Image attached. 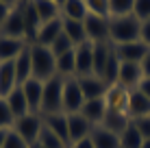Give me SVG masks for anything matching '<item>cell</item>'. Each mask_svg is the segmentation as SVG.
<instances>
[{
    "label": "cell",
    "mask_w": 150,
    "mask_h": 148,
    "mask_svg": "<svg viewBox=\"0 0 150 148\" xmlns=\"http://www.w3.org/2000/svg\"><path fill=\"white\" fill-rule=\"evenodd\" d=\"M57 74V57L46 46L33 44L30 46V76L46 83Z\"/></svg>",
    "instance_id": "6da1fadb"
},
{
    "label": "cell",
    "mask_w": 150,
    "mask_h": 148,
    "mask_svg": "<svg viewBox=\"0 0 150 148\" xmlns=\"http://www.w3.org/2000/svg\"><path fill=\"white\" fill-rule=\"evenodd\" d=\"M142 33V22L135 15H124V18H109V42L111 44H128L137 42Z\"/></svg>",
    "instance_id": "7a4b0ae2"
},
{
    "label": "cell",
    "mask_w": 150,
    "mask_h": 148,
    "mask_svg": "<svg viewBox=\"0 0 150 148\" xmlns=\"http://www.w3.org/2000/svg\"><path fill=\"white\" fill-rule=\"evenodd\" d=\"M41 113H61L63 111V76L54 74L44 83V94H41Z\"/></svg>",
    "instance_id": "3957f363"
},
{
    "label": "cell",
    "mask_w": 150,
    "mask_h": 148,
    "mask_svg": "<svg viewBox=\"0 0 150 148\" xmlns=\"http://www.w3.org/2000/svg\"><path fill=\"white\" fill-rule=\"evenodd\" d=\"M83 105H85V96L81 91L79 79L65 76L63 79V113H79Z\"/></svg>",
    "instance_id": "277c9868"
},
{
    "label": "cell",
    "mask_w": 150,
    "mask_h": 148,
    "mask_svg": "<svg viewBox=\"0 0 150 148\" xmlns=\"http://www.w3.org/2000/svg\"><path fill=\"white\" fill-rule=\"evenodd\" d=\"M41 126H44V124H41V120L35 113H26V115H22V118L15 120L13 131L30 146V144H37L39 133H41Z\"/></svg>",
    "instance_id": "5b68a950"
},
{
    "label": "cell",
    "mask_w": 150,
    "mask_h": 148,
    "mask_svg": "<svg viewBox=\"0 0 150 148\" xmlns=\"http://www.w3.org/2000/svg\"><path fill=\"white\" fill-rule=\"evenodd\" d=\"M113 50H115L117 59L126 61V63H142V59L150 52V48L142 42V39L128 42V44H113Z\"/></svg>",
    "instance_id": "8992f818"
},
{
    "label": "cell",
    "mask_w": 150,
    "mask_h": 148,
    "mask_svg": "<svg viewBox=\"0 0 150 148\" xmlns=\"http://www.w3.org/2000/svg\"><path fill=\"white\" fill-rule=\"evenodd\" d=\"M85 26V35L89 42H109V20L107 18H98V15H87L83 20Z\"/></svg>",
    "instance_id": "52a82bcc"
},
{
    "label": "cell",
    "mask_w": 150,
    "mask_h": 148,
    "mask_svg": "<svg viewBox=\"0 0 150 148\" xmlns=\"http://www.w3.org/2000/svg\"><path fill=\"white\" fill-rule=\"evenodd\" d=\"M22 4L24 2H20L15 9H11L9 18L0 26L2 37H11V39H22L24 37V9H22Z\"/></svg>",
    "instance_id": "ba28073f"
},
{
    "label": "cell",
    "mask_w": 150,
    "mask_h": 148,
    "mask_svg": "<svg viewBox=\"0 0 150 148\" xmlns=\"http://www.w3.org/2000/svg\"><path fill=\"white\" fill-rule=\"evenodd\" d=\"M81 85V91L85 96V100H94V98H105L107 91H109V85L96 74H87V76H76Z\"/></svg>",
    "instance_id": "9c48e42d"
},
{
    "label": "cell",
    "mask_w": 150,
    "mask_h": 148,
    "mask_svg": "<svg viewBox=\"0 0 150 148\" xmlns=\"http://www.w3.org/2000/svg\"><path fill=\"white\" fill-rule=\"evenodd\" d=\"M74 52H76V76L94 74V44L87 39V42L76 46Z\"/></svg>",
    "instance_id": "30bf717a"
},
{
    "label": "cell",
    "mask_w": 150,
    "mask_h": 148,
    "mask_svg": "<svg viewBox=\"0 0 150 148\" xmlns=\"http://www.w3.org/2000/svg\"><path fill=\"white\" fill-rule=\"evenodd\" d=\"M144 79L142 68L139 63H126V61H120V72H117V85L124 89H137L139 81Z\"/></svg>",
    "instance_id": "8fae6325"
},
{
    "label": "cell",
    "mask_w": 150,
    "mask_h": 148,
    "mask_svg": "<svg viewBox=\"0 0 150 148\" xmlns=\"http://www.w3.org/2000/svg\"><path fill=\"white\" fill-rule=\"evenodd\" d=\"M126 115H128V118H133V120L150 115V98H146V96H144L139 89L128 91V100H126Z\"/></svg>",
    "instance_id": "7c38bea8"
},
{
    "label": "cell",
    "mask_w": 150,
    "mask_h": 148,
    "mask_svg": "<svg viewBox=\"0 0 150 148\" xmlns=\"http://www.w3.org/2000/svg\"><path fill=\"white\" fill-rule=\"evenodd\" d=\"M15 87H20L18 74H15V59L0 61V98H7Z\"/></svg>",
    "instance_id": "4fadbf2b"
},
{
    "label": "cell",
    "mask_w": 150,
    "mask_h": 148,
    "mask_svg": "<svg viewBox=\"0 0 150 148\" xmlns=\"http://www.w3.org/2000/svg\"><path fill=\"white\" fill-rule=\"evenodd\" d=\"M107 100L105 98H94V100H85V105L81 107V115L89 122L91 126L96 124H102L105 120V113H107Z\"/></svg>",
    "instance_id": "5bb4252c"
},
{
    "label": "cell",
    "mask_w": 150,
    "mask_h": 148,
    "mask_svg": "<svg viewBox=\"0 0 150 148\" xmlns=\"http://www.w3.org/2000/svg\"><path fill=\"white\" fill-rule=\"evenodd\" d=\"M61 33H63V18L50 20V22L41 24V28H39V33H37V39H35V44L50 48V46L54 44V39L59 37Z\"/></svg>",
    "instance_id": "9a60e30c"
},
{
    "label": "cell",
    "mask_w": 150,
    "mask_h": 148,
    "mask_svg": "<svg viewBox=\"0 0 150 148\" xmlns=\"http://www.w3.org/2000/svg\"><path fill=\"white\" fill-rule=\"evenodd\" d=\"M89 137H91V142H94L96 148H122V146H120V135L111 133V131L105 129L102 124L91 126Z\"/></svg>",
    "instance_id": "2e32d148"
},
{
    "label": "cell",
    "mask_w": 150,
    "mask_h": 148,
    "mask_svg": "<svg viewBox=\"0 0 150 148\" xmlns=\"http://www.w3.org/2000/svg\"><path fill=\"white\" fill-rule=\"evenodd\" d=\"M68 131H70V146H72L74 142H79L91 133V124L81 115V111L79 113H68Z\"/></svg>",
    "instance_id": "e0dca14e"
},
{
    "label": "cell",
    "mask_w": 150,
    "mask_h": 148,
    "mask_svg": "<svg viewBox=\"0 0 150 148\" xmlns=\"http://www.w3.org/2000/svg\"><path fill=\"white\" fill-rule=\"evenodd\" d=\"M20 87H22L24 96H26V103H28L30 113H33V111H39V109H41V94H44V83L30 76L26 83L20 85Z\"/></svg>",
    "instance_id": "ac0fdd59"
},
{
    "label": "cell",
    "mask_w": 150,
    "mask_h": 148,
    "mask_svg": "<svg viewBox=\"0 0 150 148\" xmlns=\"http://www.w3.org/2000/svg\"><path fill=\"white\" fill-rule=\"evenodd\" d=\"M22 9H24V37H28L30 42H35L39 28H41V20H39V15H37V11H35L30 0L22 4Z\"/></svg>",
    "instance_id": "d6986e66"
},
{
    "label": "cell",
    "mask_w": 150,
    "mask_h": 148,
    "mask_svg": "<svg viewBox=\"0 0 150 148\" xmlns=\"http://www.w3.org/2000/svg\"><path fill=\"white\" fill-rule=\"evenodd\" d=\"M128 124H131V120H128L126 111H120V109H107L105 120H102V126H105V129H109L111 133L120 135Z\"/></svg>",
    "instance_id": "ffe728a7"
},
{
    "label": "cell",
    "mask_w": 150,
    "mask_h": 148,
    "mask_svg": "<svg viewBox=\"0 0 150 148\" xmlns=\"http://www.w3.org/2000/svg\"><path fill=\"white\" fill-rule=\"evenodd\" d=\"M44 124L48 126L52 133H57L61 137V140L65 142V144L70 146V131H68V113H50V115H46V120H44Z\"/></svg>",
    "instance_id": "44dd1931"
},
{
    "label": "cell",
    "mask_w": 150,
    "mask_h": 148,
    "mask_svg": "<svg viewBox=\"0 0 150 148\" xmlns=\"http://www.w3.org/2000/svg\"><path fill=\"white\" fill-rule=\"evenodd\" d=\"M91 44H94V74L102 79L111 55V42H91Z\"/></svg>",
    "instance_id": "7402d4cb"
},
{
    "label": "cell",
    "mask_w": 150,
    "mask_h": 148,
    "mask_svg": "<svg viewBox=\"0 0 150 148\" xmlns=\"http://www.w3.org/2000/svg\"><path fill=\"white\" fill-rule=\"evenodd\" d=\"M4 100H7V105H9V109H11V113H13L15 120L22 118V115H26V113H30L28 103H26V96H24L22 87H15Z\"/></svg>",
    "instance_id": "603a6c76"
},
{
    "label": "cell",
    "mask_w": 150,
    "mask_h": 148,
    "mask_svg": "<svg viewBox=\"0 0 150 148\" xmlns=\"http://www.w3.org/2000/svg\"><path fill=\"white\" fill-rule=\"evenodd\" d=\"M26 48V44L22 39H11L0 35V61H13L18 59V55Z\"/></svg>",
    "instance_id": "cb8c5ba5"
},
{
    "label": "cell",
    "mask_w": 150,
    "mask_h": 148,
    "mask_svg": "<svg viewBox=\"0 0 150 148\" xmlns=\"http://www.w3.org/2000/svg\"><path fill=\"white\" fill-rule=\"evenodd\" d=\"M30 2H33L35 11H37L41 24H46V22H50V20L59 18V15H57V13H59V4H57L54 0H30Z\"/></svg>",
    "instance_id": "d4e9b609"
},
{
    "label": "cell",
    "mask_w": 150,
    "mask_h": 148,
    "mask_svg": "<svg viewBox=\"0 0 150 148\" xmlns=\"http://www.w3.org/2000/svg\"><path fill=\"white\" fill-rule=\"evenodd\" d=\"M15 74H18V85H24L30 79V48L28 46L15 59Z\"/></svg>",
    "instance_id": "484cf974"
},
{
    "label": "cell",
    "mask_w": 150,
    "mask_h": 148,
    "mask_svg": "<svg viewBox=\"0 0 150 148\" xmlns=\"http://www.w3.org/2000/svg\"><path fill=\"white\" fill-rule=\"evenodd\" d=\"M63 18H68V20H76V22H83V20L89 15V11H87V4H85V0H68V2L63 4Z\"/></svg>",
    "instance_id": "4316f807"
},
{
    "label": "cell",
    "mask_w": 150,
    "mask_h": 148,
    "mask_svg": "<svg viewBox=\"0 0 150 148\" xmlns=\"http://www.w3.org/2000/svg\"><path fill=\"white\" fill-rule=\"evenodd\" d=\"M57 74L59 76H76V52L70 50L65 55L57 57Z\"/></svg>",
    "instance_id": "83f0119b"
},
{
    "label": "cell",
    "mask_w": 150,
    "mask_h": 148,
    "mask_svg": "<svg viewBox=\"0 0 150 148\" xmlns=\"http://www.w3.org/2000/svg\"><path fill=\"white\" fill-rule=\"evenodd\" d=\"M63 33L68 35L72 42H74V46L87 42V35H85V26H83V22H76V20L63 18Z\"/></svg>",
    "instance_id": "f1b7e54d"
},
{
    "label": "cell",
    "mask_w": 150,
    "mask_h": 148,
    "mask_svg": "<svg viewBox=\"0 0 150 148\" xmlns=\"http://www.w3.org/2000/svg\"><path fill=\"white\" fill-rule=\"evenodd\" d=\"M142 144H144V137L139 135L137 126L131 122V124L120 133V146L122 148H142Z\"/></svg>",
    "instance_id": "f546056e"
},
{
    "label": "cell",
    "mask_w": 150,
    "mask_h": 148,
    "mask_svg": "<svg viewBox=\"0 0 150 148\" xmlns=\"http://www.w3.org/2000/svg\"><path fill=\"white\" fill-rule=\"evenodd\" d=\"M37 144L41 148H70L68 144H65L63 140H61L57 133H52V131L48 129V126H41V133H39V140H37Z\"/></svg>",
    "instance_id": "4dcf8cb0"
},
{
    "label": "cell",
    "mask_w": 150,
    "mask_h": 148,
    "mask_svg": "<svg viewBox=\"0 0 150 148\" xmlns=\"http://www.w3.org/2000/svg\"><path fill=\"white\" fill-rule=\"evenodd\" d=\"M135 0H109V18H124L133 13Z\"/></svg>",
    "instance_id": "1f68e13d"
},
{
    "label": "cell",
    "mask_w": 150,
    "mask_h": 148,
    "mask_svg": "<svg viewBox=\"0 0 150 148\" xmlns=\"http://www.w3.org/2000/svg\"><path fill=\"white\" fill-rule=\"evenodd\" d=\"M76 46H74V42L68 37L65 33H61L59 37L54 39V44L50 46V50H52V55L54 57H59V55H65V52H70V50H74Z\"/></svg>",
    "instance_id": "d6a6232c"
},
{
    "label": "cell",
    "mask_w": 150,
    "mask_h": 148,
    "mask_svg": "<svg viewBox=\"0 0 150 148\" xmlns=\"http://www.w3.org/2000/svg\"><path fill=\"white\" fill-rule=\"evenodd\" d=\"M87 11L98 18H107L109 20V0H85Z\"/></svg>",
    "instance_id": "836d02e7"
},
{
    "label": "cell",
    "mask_w": 150,
    "mask_h": 148,
    "mask_svg": "<svg viewBox=\"0 0 150 148\" xmlns=\"http://www.w3.org/2000/svg\"><path fill=\"white\" fill-rule=\"evenodd\" d=\"M13 124H15V118H13L11 109H9L7 100H4V98H0V129L9 131Z\"/></svg>",
    "instance_id": "e575fe53"
},
{
    "label": "cell",
    "mask_w": 150,
    "mask_h": 148,
    "mask_svg": "<svg viewBox=\"0 0 150 148\" xmlns=\"http://www.w3.org/2000/svg\"><path fill=\"white\" fill-rule=\"evenodd\" d=\"M133 15H135L139 22L150 20V0H135V4H133Z\"/></svg>",
    "instance_id": "d590c367"
},
{
    "label": "cell",
    "mask_w": 150,
    "mask_h": 148,
    "mask_svg": "<svg viewBox=\"0 0 150 148\" xmlns=\"http://www.w3.org/2000/svg\"><path fill=\"white\" fill-rule=\"evenodd\" d=\"M2 148H28V144H26V142H24L18 133H15L13 129H9V131H7V137H4Z\"/></svg>",
    "instance_id": "8d00e7d4"
},
{
    "label": "cell",
    "mask_w": 150,
    "mask_h": 148,
    "mask_svg": "<svg viewBox=\"0 0 150 148\" xmlns=\"http://www.w3.org/2000/svg\"><path fill=\"white\" fill-rule=\"evenodd\" d=\"M133 124L137 126L139 135H142L144 140H150V115H146V118H137V120H133Z\"/></svg>",
    "instance_id": "74e56055"
},
{
    "label": "cell",
    "mask_w": 150,
    "mask_h": 148,
    "mask_svg": "<svg viewBox=\"0 0 150 148\" xmlns=\"http://www.w3.org/2000/svg\"><path fill=\"white\" fill-rule=\"evenodd\" d=\"M139 39H142V42L150 48V20L142 22V33H139Z\"/></svg>",
    "instance_id": "f35d334b"
},
{
    "label": "cell",
    "mask_w": 150,
    "mask_h": 148,
    "mask_svg": "<svg viewBox=\"0 0 150 148\" xmlns=\"http://www.w3.org/2000/svg\"><path fill=\"white\" fill-rule=\"evenodd\" d=\"M70 148H96L94 146V142H91V137L87 135V137H83V140H79V142H74Z\"/></svg>",
    "instance_id": "ab89813d"
},
{
    "label": "cell",
    "mask_w": 150,
    "mask_h": 148,
    "mask_svg": "<svg viewBox=\"0 0 150 148\" xmlns=\"http://www.w3.org/2000/svg\"><path fill=\"white\" fill-rule=\"evenodd\" d=\"M137 89L142 91L144 96H146V98H150V79H146V76H144L142 81H139V85H137Z\"/></svg>",
    "instance_id": "60d3db41"
},
{
    "label": "cell",
    "mask_w": 150,
    "mask_h": 148,
    "mask_svg": "<svg viewBox=\"0 0 150 148\" xmlns=\"http://www.w3.org/2000/svg\"><path fill=\"white\" fill-rule=\"evenodd\" d=\"M139 68H142V74L146 76V79H150V52H148L146 57L142 59V63H139Z\"/></svg>",
    "instance_id": "b9f144b4"
},
{
    "label": "cell",
    "mask_w": 150,
    "mask_h": 148,
    "mask_svg": "<svg viewBox=\"0 0 150 148\" xmlns=\"http://www.w3.org/2000/svg\"><path fill=\"white\" fill-rule=\"evenodd\" d=\"M9 13H11V9H9L7 4H2V2H0V26H2V24H4V20L9 18Z\"/></svg>",
    "instance_id": "7bdbcfd3"
},
{
    "label": "cell",
    "mask_w": 150,
    "mask_h": 148,
    "mask_svg": "<svg viewBox=\"0 0 150 148\" xmlns=\"http://www.w3.org/2000/svg\"><path fill=\"white\" fill-rule=\"evenodd\" d=\"M0 2H2V4H7L9 9H15V7L20 4V0H0Z\"/></svg>",
    "instance_id": "ee69618b"
},
{
    "label": "cell",
    "mask_w": 150,
    "mask_h": 148,
    "mask_svg": "<svg viewBox=\"0 0 150 148\" xmlns=\"http://www.w3.org/2000/svg\"><path fill=\"white\" fill-rule=\"evenodd\" d=\"M4 137H7V131L0 129V148H2V144H4Z\"/></svg>",
    "instance_id": "f6af8a7d"
},
{
    "label": "cell",
    "mask_w": 150,
    "mask_h": 148,
    "mask_svg": "<svg viewBox=\"0 0 150 148\" xmlns=\"http://www.w3.org/2000/svg\"><path fill=\"white\" fill-rule=\"evenodd\" d=\"M142 148H150V140H144V144H142Z\"/></svg>",
    "instance_id": "bcb514c9"
},
{
    "label": "cell",
    "mask_w": 150,
    "mask_h": 148,
    "mask_svg": "<svg viewBox=\"0 0 150 148\" xmlns=\"http://www.w3.org/2000/svg\"><path fill=\"white\" fill-rule=\"evenodd\" d=\"M54 2H57V4H59V7H63V4H65V2H68V0H54Z\"/></svg>",
    "instance_id": "7dc6e473"
},
{
    "label": "cell",
    "mask_w": 150,
    "mask_h": 148,
    "mask_svg": "<svg viewBox=\"0 0 150 148\" xmlns=\"http://www.w3.org/2000/svg\"><path fill=\"white\" fill-rule=\"evenodd\" d=\"M35 148H41V146H39V144H35Z\"/></svg>",
    "instance_id": "c3c4849f"
},
{
    "label": "cell",
    "mask_w": 150,
    "mask_h": 148,
    "mask_svg": "<svg viewBox=\"0 0 150 148\" xmlns=\"http://www.w3.org/2000/svg\"><path fill=\"white\" fill-rule=\"evenodd\" d=\"M20 2H24V0H20Z\"/></svg>",
    "instance_id": "681fc988"
}]
</instances>
